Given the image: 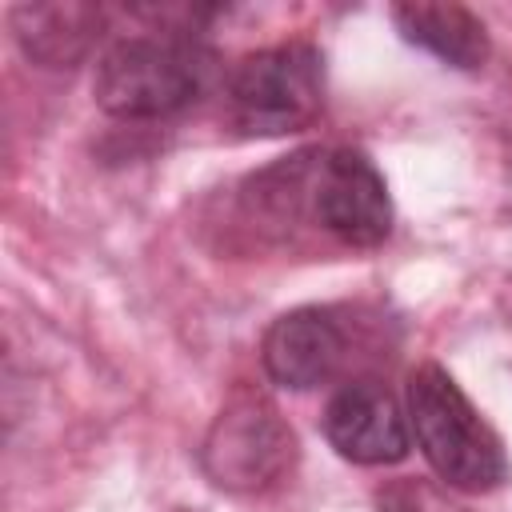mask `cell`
<instances>
[{
    "label": "cell",
    "mask_w": 512,
    "mask_h": 512,
    "mask_svg": "<svg viewBox=\"0 0 512 512\" xmlns=\"http://www.w3.org/2000/svg\"><path fill=\"white\" fill-rule=\"evenodd\" d=\"M212 60L200 32L160 24L152 32L116 36L96 60L92 100L112 120H168L204 96Z\"/></svg>",
    "instance_id": "6da1fadb"
},
{
    "label": "cell",
    "mask_w": 512,
    "mask_h": 512,
    "mask_svg": "<svg viewBox=\"0 0 512 512\" xmlns=\"http://www.w3.org/2000/svg\"><path fill=\"white\" fill-rule=\"evenodd\" d=\"M404 412H408V428L416 436L420 456L448 488L484 496L512 476L504 440L476 412V404L464 396V388L452 380L448 368L432 360L416 364L408 372Z\"/></svg>",
    "instance_id": "7a4b0ae2"
},
{
    "label": "cell",
    "mask_w": 512,
    "mask_h": 512,
    "mask_svg": "<svg viewBox=\"0 0 512 512\" xmlns=\"http://www.w3.org/2000/svg\"><path fill=\"white\" fill-rule=\"evenodd\" d=\"M228 108L244 136L308 128L324 108V52L308 40L248 52L228 76Z\"/></svg>",
    "instance_id": "3957f363"
},
{
    "label": "cell",
    "mask_w": 512,
    "mask_h": 512,
    "mask_svg": "<svg viewBox=\"0 0 512 512\" xmlns=\"http://www.w3.org/2000/svg\"><path fill=\"white\" fill-rule=\"evenodd\" d=\"M292 460L296 432L280 408L252 388L232 392L200 440V468L224 492H264L292 468Z\"/></svg>",
    "instance_id": "277c9868"
},
{
    "label": "cell",
    "mask_w": 512,
    "mask_h": 512,
    "mask_svg": "<svg viewBox=\"0 0 512 512\" xmlns=\"http://www.w3.org/2000/svg\"><path fill=\"white\" fill-rule=\"evenodd\" d=\"M312 220L348 248H376L392 232L384 172L360 148H324L312 176Z\"/></svg>",
    "instance_id": "5b68a950"
},
{
    "label": "cell",
    "mask_w": 512,
    "mask_h": 512,
    "mask_svg": "<svg viewBox=\"0 0 512 512\" xmlns=\"http://www.w3.org/2000/svg\"><path fill=\"white\" fill-rule=\"evenodd\" d=\"M320 428H324V440L336 448V456L364 468L400 464L412 448L408 412L376 380L340 384L324 404Z\"/></svg>",
    "instance_id": "8992f818"
},
{
    "label": "cell",
    "mask_w": 512,
    "mask_h": 512,
    "mask_svg": "<svg viewBox=\"0 0 512 512\" xmlns=\"http://www.w3.org/2000/svg\"><path fill=\"white\" fill-rule=\"evenodd\" d=\"M344 360H348V332L340 316L320 304L280 312L260 340V364L268 380L288 392H312L328 384Z\"/></svg>",
    "instance_id": "52a82bcc"
},
{
    "label": "cell",
    "mask_w": 512,
    "mask_h": 512,
    "mask_svg": "<svg viewBox=\"0 0 512 512\" xmlns=\"http://www.w3.org/2000/svg\"><path fill=\"white\" fill-rule=\"evenodd\" d=\"M108 12L100 4H20L12 12V36L20 52L40 68H76L104 36Z\"/></svg>",
    "instance_id": "ba28073f"
},
{
    "label": "cell",
    "mask_w": 512,
    "mask_h": 512,
    "mask_svg": "<svg viewBox=\"0 0 512 512\" xmlns=\"http://www.w3.org/2000/svg\"><path fill=\"white\" fill-rule=\"evenodd\" d=\"M388 16L404 44L436 56L456 72H476L492 56L484 20L464 4H392Z\"/></svg>",
    "instance_id": "9c48e42d"
}]
</instances>
